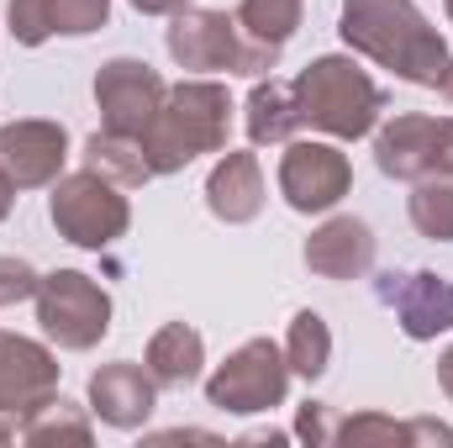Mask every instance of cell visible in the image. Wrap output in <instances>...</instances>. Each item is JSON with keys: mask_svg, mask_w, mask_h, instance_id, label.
Here are the masks:
<instances>
[{"mask_svg": "<svg viewBox=\"0 0 453 448\" xmlns=\"http://www.w3.org/2000/svg\"><path fill=\"white\" fill-rule=\"evenodd\" d=\"M342 42L406 85L443 90L453 74V53L438 27L411 0H342Z\"/></svg>", "mask_w": 453, "mask_h": 448, "instance_id": "6da1fadb", "label": "cell"}, {"mask_svg": "<svg viewBox=\"0 0 453 448\" xmlns=\"http://www.w3.org/2000/svg\"><path fill=\"white\" fill-rule=\"evenodd\" d=\"M232 132V96L217 80H180L169 85L158 116L142 127V158L153 174H180L201 153H222Z\"/></svg>", "mask_w": 453, "mask_h": 448, "instance_id": "7a4b0ae2", "label": "cell"}, {"mask_svg": "<svg viewBox=\"0 0 453 448\" xmlns=\"http://www.w3.org/2000/svg\"><path fill=\"white\" fill-rule=\"evenodd\" d=\"M296 112H301V127H317L327 137H369L380 127V112H385V90L353 64V58H317L296 74Z\"/></svg>", "mask_w": 453, "mask_h": 448, "instance_id": "3957f363", "label": "cell"}, {"mask_svg": "<svg viewBox=\"0 0 453 448\" xmlns=\"http://www.w3.org/2000/svg\"><path fill=\"white\" fill-rule=\"evenodd\" d=\"M169 53L180 69H196V74H248V80H264L274 64H280V48H264L253 37H242L237 16L226 11H174L169 21Z\"/></svg>", "mask_w": 453, "mask_h": 448, "instance_id": "277c9868", "label": "cell"}, {"mask_svg": "<svg viewBox=\"0 0 453 448\" xmlns=\"http://www.w3.org/2000/svg\"><path fill=\"white\" fill-rule=\"evenodd\" d=\"M48 217L53 227L74 243V248H111L116 237L132 227V206L121 196V185L96 174V169H80V174H58L53 180V196H48Z\"/></svg>", "mask_w": 453, "mask_h": 448, "instance_id": "5b68a950", "label": "cell"}, {"mask_svg": "<svg viewBox=\"0 0 453 448\" xmlns=\"http://www.w3.org/2000/svg\"><path fill=\"white\" fill-rule=\"evenodd\" d=\"M32 301H37L42 333L53 337L58 348L85 353V348H96L101 337L111 333V296H106L90 274H80V269L42 274V285H37Z\"/></svg>", "mask_w": 453, "mask_h": 448, "instance_id": "8992f818", "label": "cell"}, {"mask_svg": "<svg viewBox=\"0 0 453 448\" xmlns=\"http://www.w3.org/2000/svg\"><path fill=\"white\" fill-rule=\"evenodd\" d=\"M285 390H290V364H285V348L269 337H248L206 380V401L217 412H242V417L285 406Z\"/></svg>", "mask_w": 453, "mask_h": 448, "instance_id": "52a82bcc", "label": "cell"}, {"mask_svg": "<svg viewBox=\"0 0 453 448\" xmlns=\"http://www.w3.org/2000/svg\"><path fill=\"white\" fill-rule=\"evenodd\" d=\"M374 164L390 180H443L453 174V116H395L374 132Z\"/></svg>", "mask_w": 453, "mask_h": 448, "instance_id": "ba28073f", "label": "cell"}, {"mask_svg": "<svg viewBox=\"0 0 453 448\" xmlns=\"http://www.w3.org/2000/svg\"><path fill=\"white\" fill-rule=\"evenodd\" d=\"M353 185V164L338 143H306V137H290L285 143V158H280V196L290 201V212L301 217H322L333 212Z\"/></svg>", "mask_w": 453, "mask_h": 448, "instance_id": "9c48e42d", "label": "cell"}, {"mask_svg": "<svg viewBox=\"0 0 453 448\" xmlns=\"http://www.w3.org/2000/svg\"><path fill=\"white\" fill-rule=\"evenodd\" d=\"M58 396V364L42 343L0 333V438H21V422Z\"/></svg>", "mask_w": 453, "mask_h": 448, "instance_id": "30bf717a", "label": "cell"}, {"mask_svg": "<svg viewBox=\"0 0 453 448\" xmlns=\"http://www.w3.org/2000/svg\"><path fill=\"white\" fill-rule=\"evenodd\" d=\"M164 96H169L164 74L148 69L142 58H111V64H101V74H96V106H101L106 132L142 137V127L158 116Z\"/></svg>", "mask_w": 453, "mask_h": 448, "instance_id": "8fae6325", "label": "cell"}, {"mask_svg": "<svg viewBox=\"0 0 453 448\" xmlns=\"http://www.w3.org/2000/svg\"><path fill=\"white\" fill-rule=\"evenodd\" d=\"M64 158H69V132L58 121H11L0 127V169L16 190H37V185H53L64 174Z\"/></svg>", "mask_w": 453, "mask_h": 448, "instance_id": "7c38bea8", "label": "cell"}, {"mask_svg": "<svg viewBox=\"0 0 453 448\" xmlns=\"http://www.w3.org/2000/svg\"><path fill=\"white\" fill-rule=\"evenodd\" d=\"M380 301L395 306L401 333L411 343H427L438 333H453V280L417 269V274H385L380 280Z\"/></svg>", "mask_w": 453, "mask_h": 448, "instance_id": "4fadbf2b", "label": "cell"}, {"mask_svg": "<svg viewBox=\"0 0 453 448\" xmlns=\"http://www.w3.org/2000/svg\"><path fill=\"white\" fill-rule=\"evenodd\" d=\"M153 396H158V380L137 364H106L90 375V412L106 422V428H142L148 412H153Z\"/></svg>", "mask_w": 453, "mask_h": 448, "instance_id": "5bb4252c", "label": "cell"}, {"mask_svg": "<svg viewBox=\"0 0 453 448\" xmlns=\"http://www.w3.org/2000/svg\"><path fill=\"white\" fill-rule=\"evenodd\" d=\"M374 264V232L358 217H333L306 237V269L322 280H358Z\"/></svg>", "mask_w": 453, "mask_h": 448, "instance_id": "9a60e30c", "label": "cell"}, {"mask_svg": "<svg viewBox=\"0 0 453 448\" xmlns=\"http://www.w3.org/2000/svg\"><path fill=\"white\" fill-rule=\"evenodd\" d=\"M206 206H211V217H222L232 227L253 222L264 212V169L253 153H222L217 158V169L206 180Z\"/></svg>", "mask_w": 453, "mask_h": 448, "instance_id": "2e32d148", "label": "cell"}, {"mask_svg": "<svg viewBox=\"0 0 453 448\" xmlns=\"http://www.w3.org/2000/svg\"><path fill=\"white\" fill-rule=\"evenodd\" d=\"M201 364H206V337L185 322L158 328L148 343V375L158 385H190V380H201Z\"/></svg>", "mask_w": 453, "mask_h": 448, "instance_id": "e0dca14e", "label": "cell"}, {"mask_svg": "<svg viewBox=\"0 0 453 448\" xmlns=\"http://www.w3.org/2000/svg\"><path fill=\"white\" fill-rule=\"evenodd\" d=\"M301 132V112H296V90L280 85V80H258L253 96H248V137L264 148L274 143H290Z\"/></svg>", "mask_w": 453, "mask_h": 448, "instance_id": "ac0fdd59", "label": "cell"}, {"mask_svg": "<svg viewBox=\"0 0 453 448\" xmlns=\"http://www.w3.org/2000/svg\"><path fill=\"white\" fill-rule=\"evenodd\" d=\"M85 169H96V174L116 180L121 190H132V185H148V180H153V169H148V158H142V143H137V137H127V132H106V127L85 143Z\"/></svg>", "mask_w": 453, "mask_h": 448, "instance_id": "d6986e66", "label": "cell"}, {"mask_svg": "<svg viewBox=\"0 0 453 448\" xmlns=\"http://www.w3.org/2000/svg\"><path fill=\"white\" fill-rule=\"evenodd\" d=\"M285 364L301 380H322L327 375V364H333V333H327V322L317 312H296L290 337H285Z\"/></svg>", "mask_w": 453, "mask_h": 448, "instance_id": "ffe728a7", "label": "cell"}, {"mask_svg": "<svg viewBox=\"0 0 453 448\" xmlns=\"http://www.w3.org/2000/svg\"><path fill=\"white\" fill-rule=\"evenodd\" d=\"M301 5L306 0H242L237 27H242V37H253L264 48H285L301 27Z\"/></svg>", "mask_w": 453, "mask_h": 448, "instance_id": "44dd1931", "label": "cell"}, {"mask_svg": "<svg viewBox=\"0 0 453 448\" xmlns=\"http://www.w3.org/2000/svg\"><path fill=\"white\" fill-rule=\"evenodd\" d=\"M411 222L422 237H433V243H453V174L443 180H417V190H411Z\"/></svg>", "mask_w": 453, "mask_h": 448, "instance_id": "7402d4cb", "label": "cell"}, {"mask_svg": "<svg viewBox=\"0 0 453 448\" xmlns=\"http://www.w3.org/2000/svg\"><path fill=\"white\" fill-rule=\"evenodd\" d=\"M21 438L27 444H53V438H69V444H90V422L64 401V396H53L48 406H37L27 422H21Z\"/></svg>", "mask_w": 453, "mask_h": 448, "instance_id": "603a6c76", "label": "cell"}, {"mask_svg": "<svg viewBox=\"0 0 453 448\" xmlns=\"http://www.w3.org/2000/svg\"><path fill=\"white\" fill-rule=\"evenodd\" d=\"M5 21L21 48H42L53 37V0H5Z\"/></svg>", "mask_w": 453, "mask_h": 448, "instance_id": "cb8c5ba5", "label": "cell"}, {"mask_svg": "<svg viewBox=\"0 0 453 448\" xmlns=\"http://www.w3.org/2000/svg\"><path fill=\"white\" fill-rule=\"evenodd\" d=\"M111 0H53V37H85L106 27Z\"/></svg>", "mask_w": 453, "mask_h": 448, "instance_id": "d4e9b609", "label": "cell"}, {"mask_svg": "<svg viewBox=\"0 0 453 448\" xmlns=\"http://www.w3.org/2000/svg\"><path fill=\"white\" fill-rule=\"evenodd\" d=\"M37 285H42V274L27 259H0V312L16 306V301H32Z\"/></svg>", "mask_w": 453, "mask_h": 448, "instance_id": "484cf974", "label": "cell"}, {"mask_svg": "<svg viewBox=\"0 0 453 448\" xmlns=\"http://www.w3.org/2000/svg\"><path fill=\"white\" fill-rule=\"evenodd\" d=\"M333 433H338V422L327 417V406L322 401H306L301 417H296V438L301 444H333Z\"/></svg>", "mask_w": 453, "mask_h": 448, "instance_id": "4316f807", "label": "cell"}, {"mask_svg": "<svg viewBox=\"0 0 453 448\" xmlns=\"http://www.w3.org/2000/svg\"><path fill=\"white\" fill-rule=\"evenodd\" d=\"M127 5H137L142 16H174V11H185L190 0H127Z\"/></svg>", "mask_w": 453, "mask_h": 448, "instance_id": "83f0119b", "label": "cell"}, {"mask_svg": "<svg viewBox=\"0 0 453 448\" xmlns=\"http://www.w3.org/2000/svg\"><path fill=\"white\" fill-rule=\"evenodd\" d=\"M11 206H16V185L5 180V169H0V222L11 217Z\"/></svg>", "mask_w": 453, "mask_h": 448, "instance_id": "f1b7e54d", "label": "cell"}, {"mask_svg": "<svg viewBox=\"0 0 453 448\" xmlns=\"http://www.w3.org/2000/svg\"><path fill=\"white\" fill-rule=\"evenodd\" d=\"M438 380H443V390L453 396V348L443 353V359H438Z\"/></svg>", "mask_w": 453, "mask_h": 448, "instance_id": "f546056e", "label": "cell"}, {"mask_svg": "<svg viewBox=\"0 0 453 448\" xmlns=\"http://www.w3.org/2000/svg\"><path fill=\"white\" fill-rule=\"evenodd\" d=\"M443 96H449V101H453V74H449V85H443Z\"/></svg>", "mask_w": 453, "mask_h": 448, "instance_id": "4dcf8cb0", "label": "cell"}, {"mask_svg": "<svg viewBox=\"0 0 453 448\" xmlns=\"http://www.w3.org/2000/svg\"><path fill=\"white\" fill-rule=\"evenodd\" d=\"M443 5H449V21H453V0H443Z\"/></svg>", "mask_w": 453, "mask_h": 448, "instance_id": "1f68e13d", "label": "cell"}]
</instances>
